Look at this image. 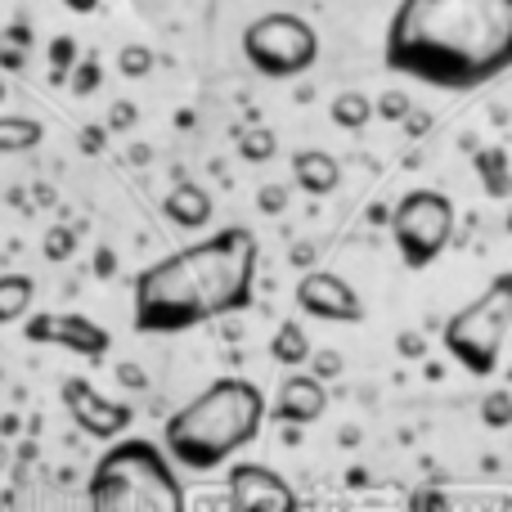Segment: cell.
<instances>
[{
    "label": "cell",
    "instance_id": "obj_1",
    "mask_svg": "<svg viewBox=\"0 0 512 512\" xmlns=\"http://www.w3.org/2000/svg\"><path fill=\"white\" fill-rule=\"evenodd\" d=\"M382 63L450 95L490 86L512 68V0H400Z\"/></svg>",
    "mask_w": 512,
    "mask_h": 512
},
{
    "label": "cell",
    "instance_id": "obj_2",
    "mask_svg": "<svg viewBox=\"0 0 512 512\" xmlns=\"http://www.w3.org/2000/svg\"><path fill=\"white\" fill-rule=\"evenodd\" d=\"M256 234L243 225L162 256L135 279V333H189L252 306Z\"/></svg>",
    "mask_w": 512,
    "mask_h": 512
},
{
    "label": "cell",
    "instance_id": "obj_3",
    "mask_svg": "<svg viewBox=\"0 0 512 512\" xmlns=\"http://www.w3.org/2000/svg\"><path fill=\"white\" fill-rule=\"evenodd\" d=\"M270 405L248 378H216L162 427V450L185 472H212L261 436Z\"/></svg>",
    "mask_w": 512,
    "mask_h": 512
},
{
    "label": "cell",
    "instance_id": "obj_4",
    "mask_svg": "<svg viewBox=\"0 0 512 512\" xmlns=\"http://www.w3.org/2000/svg\"><path fill=\"white\" fill-rule=\"evenodd\" d=\"M90 512H185V486L162 445L144 436H117L99 454L86 486Z\"/></svg>",
    "mask_w": 512,
    "mask_h": 512
},
{
    "label": "cell",
    "instance_id": "obj_5",
    "mask_svg": "<svg viewBox=\"0 0 512 512\" xmlns=\"http://www.w3.org/2000/svg\"><path fill=\"white\" fill-rule=\"evenodd\" d=\"M508 328H512V270L495 274L468 306L445 319L441 342L472 378H490L499 369V351H504Z\"/></svg>",
    "mask_w": 512,
    "mask_h": 512
},
{
    "label": "cell",
    "instance_id": "obj_6",
    "mask_svg": "<svg viewBox=\"0 0 512 512\" xmlns=\"http://www.w3.org/2000/svg\"><path fill=\"white\" fill-rule=\"evenodd\" d=\"M243 59L261 77L292 81L319 63V32L292 9H270L243 27Z\"/></svg>",
    "mask_w": 512,
    "mask_h": 512
},
{
    "label": "cell",
    "instance_id": "obj_7",
    "mask_svg": "<svg viewBox=\"0 0 512 512\" xmlns=\"http://www.w3.org/2000/svg\"><path fill=\"white\" fill-rule=\"evenodd\" d=\"M391 243L400 248L409 270H427L454 239V203L441 189H414L387 216Z\"/></svg>",
    "mask_w": 512,
    "mask_h": 512
},
{
    "label": "cell",
    "instance_id": "obj_8",
    "mask_svg": "<svg viewBox=\"0 0 512 512\" xmlns=\"http://www.w3.org/2000/svg\"><path fill=\"white\" fill-rule=\"evenodd\" d=\"M23 337L32 346H63V351L81 355V360H104L108 346H113L108 328H99L86 315H72V310H41V315L27 319Z\"/></svg>",
    "mask_w": 512,
    "mask_h": 512
},
{
    "label": "cell",
    "instance_id": "obj_9",
    "mask_svg": "<svg viewBox=\"0 0 512 512\" xmlns=\"http://www.w3.org/2000/svg\"><path fill=\"white\" fill-rule=\"evenodd\" d=\"M225 495H230V512H297V490L279 477L274 468L261 463H234L225 477Z\"/></svg>",
    "mask_w": 512,
    "mask_h": 512
},
{
    "label": "cell",
    "instance_id": "obj_10",
    "mask_svg": "<svg viewBox=\"0 0 512 512\" xmlns=\"http://www.w3.org/2000/svg\"><path fill=\"white\" fill-rule=\"evenodd\" d=\"M297 306L301 315L324 319V324H360L364 301L342 274L333 270H306L297 279Z\"/></svg>",
    "mask_w": 512,
    "mask_h": 512
},
{
    "label": "cell",
    "instance_id": "obj_11",
    "mask_svg": "<svg viewBox=\"0 0 512 512\" xmlns=\"http://www.w3.org/2000/svg\"><path fill=\"white\" fill-rule=\"evenodd\" d=\"M63 405H68L72 423H77L86 436H95V441H117V436L131 427V418H135L126 405H113V400L99 396L86 378L63 382Z\"/></svg>",
    "mask_w": 512,
    "mask_h": 512
},
{
    "label": "cell",
    "instance_id": "obj_12",
    "mask_svg": "<svg viewBox=\"0 0 512 512\" xmlns=\"http://www.w3.org/2000/svg\"><path fill=\"white\" fill-rule=\"evenodd\" d=\"M328 409V387L315 378V373H292V378H283L279 396H274V418H283V423H319Z\"/></svg>",
    "mask_w": 512,
    "mask_h": 512
},
{
    "label": "cell",
    "instance_id": "obj_13",
    "mask_svg": "<svg viewBox=\"0 0 512 512\" xmlns=\"http://www.w3.org/2000/svg\"><path fill=\"white\" fill-rule=\"evenodd\" d=\"M162 212H167L171 225H180V230H207L212 225V194H207L203 185H194V180H185V185H176L167 198H162Z\"/></svg>",
    "mask_w": 512,
    "mask_h": 512
},
{
    "label": "cell",
    "instance_id": "obj_14",
    "mask_svg": "<svg viewBox=\"0 0 512 512\" xmlns=\"http://www.w3.org/2000/svg\"><path fill=\"white\" fill-rule=\"evenodd\" d=\"M292 180H297V189L324 198L342 185V167H337V158L324 149H301V153H292Z\"/></svg>",
    "mask_w": 512,
    "mask_h": 512
},
{
    "label": "cell",
    "instance_id": "obj_15",
    "mask_svg": "<svg viewBox=\"0 0 512 512\" xmlns=\"http://www.w3.org/2000/svg\"><path fill=\"white\" fill-rule=\"evenodd\" d=\"M36 301V283L27 274H0V328L18 324Z\"/></svg>",
    "mask_w": 512,
    "mask_h": 512
},
{
    "label": "cell",
    "instance_id": "obj_16",
    "mask_svg": "<svg viewBox=\"0 0 512 512\" xmlns=\"http://www.w3.org/2000/svg\"><path fill=\"white\" fill-rule=\"evenodd\" d=\"M328 117H333V126H342V131H364V126L373 122V99L364 95V90H342V95H333V104H328Z\"/></svg>",
    "mask_w": 512,
    "mask_h": 512
},
{
    "label": "cell",
    "instance_id": "obj_17",
    "mask_svg": "<svg viewBox=\"0 0 512 512\" xmlns=\"http://www.w3.org/2000/svg\"><path fill=\"white\" fill-rule=\"evenodd\" d=\"M270 355L283 364V369H301V364H310V337L301 324H279L274 328V342H270Z\"/></svg>",
    "mask_w": 512,
    "mask_h": 512
},
{
    "label": "cell",
    "instance_id": "obj_18",
    "mask_svg": "<svg viewBox=\"0 0 512 512\" xmlns=\"http://www.w3.org/2000/svg\"><path fill=\"white\" fill-rule=\"evenodd\" d=\"M477 176H481V185H486L490 198H499V203L512 198V167H508L504 149H481L477 153Z\"/></svg>",
    "mask_w": 512,
    "mask_h": 512
},
{
    "label": "cell",
    "instance_id": "obj_19",
    "mask_svg": "<svg viewBox=\"0 0 512 512\" xmlns=\"http://www.w3.org/2000/svg\"><path fill=\"white\" fill-rule=\"evenodd\" d=\"M41 140H45V126L36 117H14V113L0 117V153H27Z\"/></svg>",
    "mask_w": 512,
    "mask_h": 512
},
{
    "label": "cell",
    "instance_id": "obj_20",
    "mask_svg": "<svg viewBox=\"0 0 512 512\" xmlns=\"http://www.w3.org/2000/svg\"><path fill=\"white\" fill-rule=\"evenodd\" d=\"M274 153H279V135L270 131V126H252V131H243L239 135V158L243 162H270Z\"/></svg>",
    "mask_w": 512,
    "mask_h": 512
},
{
    "label": "cell",
    "instance_id": "obj_21",
    "mask_svg": "<svg viewBox=\"0 0 512 512\" xmlns=\"http://www.w3.org/2000/svg\"><path fill=\"white\" fill-rule=\"evenodd\" d=\"M481 423L495 427V432H504V427L512 423V396H508V387L490 391V396L481 400Z\"/></svg>",
    "mask_w": 512,
    "mask_h": 512
},
{
    "label": "cell",
    "instance_id": "obj_22",
    "mask_svg": "<svg viewBox=\"0 0 512 512\" xmlns=\"http://www.w3.org/2000/svg\"><path fill=\"white\" fill-rule=\"evenodd\" d=\"M72 68H77V41H72V36H54L50 41V81H68Z\"/></svg>",
    "mask_w": 512,
    "mask_h": 512
},
{
    "label": "cell",
    "instance_id": "obj_23",
    "mask_svg": "<svg viewBox=\"0 0 512 512\" xmlns=\"http://www.w3.org/2000/svg\"><path fill=\"white\" fill-rule=\"evenodd\" d=\"M117 68H122V77H131V81L149 77V72H153V50H149V45H122Z\"/></svg>",
    "mask_w": 512,
    "mask_h": 512
},
{
    "label": "cell",
    "instance_id": "obj_24",
    "mask_svg": "<svg viewBox=\"0 0 512 512\" xmlns=\"http://www.w3.org/2000/svg\"><path fill=\"white\" fill-rule=\"evenodd\" d=\"M72 252H77V230H68V225H54V230L41 239L45 261H68Z\"/></svg>",
    "mask_w": 512,
    "mask_h": 512
},
{
    "label": "cell",
    "instance_id": "obj_25",
    "mask_svg": "<svg viewBox=\"0 0 512 512\" xmlns=\"http://www.w3.org/2000/svg\"><path fill=\"white\" fill-rule=\"evenodd\" d=\"M409 108H414V104H409V95H405V90H387V95L378 99V108H373V113H378V117H387V122H405V117H409Z\"/></svg>",
    "mask_w": 512,
    "mask_h": 512
},
{
    "label": "cell",
    "instance_id": "obj_26",
    "mask_svg": "<svg viewBox=\"0 0 512 512\" xmlns=\"http://www.w3.org/2000/svg\"><path fill=\"white\" fill-rule=\"evenodd\" d=\"M342 369H346V360L337 351H310V373H315L319 382H324V378H342Z\"/></svg>",
    "mask_w": 512,
    "mask_h": 512
},
{
    "label": "cell",
    "instance_id": "obj_27",
    "mask_svg": "<svg viewBox=\"0 0 512 512\" xmlns=\"http://www.w3.org/2000/svg\"><path fill=\"white\" fill-rule=\"evenodd\" d=\"M95 86H99V59H81L77 68H72V90H77V95H90Z\"/></svg>",
    "mask_w": 512,
    "mask_h": 512
},
{
    "label": "cell",
    "instance_id": "obj_28",
    "mask_svg": "<svg viewBox=\"0 0 512 512\" xmlns=\"http://www.w3.org/2000/svg\"><path fill=\"white\" fill-rule=\"evenodd\" d=\"M409 512H450V499H445L436 486H423L414 495V504H409Z\"/></svg>",
    "mask_w": 512,
    "mask_h": 512
},
{
    "label": "cell",
    "instance_id": "obj_29",
    "mask_svg": "<svg viewBox=\"0 0 512 512\" xmlns=\"http://www.w3.org/2000/svg\"><path fill=\"white\" fill-rule=\"evenodd\" d=\"M256 207H261L265 216H279L283 207H288V189H283V185H265L261 194H256Z\"/></svg>",
    "mask_w": 512,
    "mask_h": 512
},
{
    "label": "cell",
    "instance_id": "obj_30",
    "mask_svg": "<svg viewBox=\"0 0 512 512\" xmlns=\"http://www.w3.org/2000/svg\"><path fill=\"white\" fill-rule=\"evenodd\" d=\"M0 68H9V72L23 68V45H0Z\"/></svg>",
    "mask_w": 512,
    "mask_h": 512
},
{
    "label": "cell",
    "instance_id": "obj_31",
    "mask_svg": "<svg viewBox=\"0 0 512 512\" xmlns=\"http://www.w3.org/2000/svg\"><path fill=\"white\" fill-rule=\"evenodd\" d=\"M108 122H113V126H117V131H126V126H131V122H135V108H131V104H117V108H113V113H108Z\"/></svg>",
    "mask_w": 512,
    "mask_h": 512
},
{
    "label": "cell",
    "instance_id": "obj_32",
    "mask_svg": "<svg viewBox=\"0 0 512 512\" xmlns=\"http://www.w3.org/2000/svg\"><path fill=\"white\" fill-rule=\"evenodd\" d=\"M400 351H405V355H423V337L405 333V337H400Z\"/></svg>",
    "mask_w": 512,
    "mask_h": 512
},
{
    "label": "cell",
    "instance_id": "obj_33",
    "mask_svg": "<svg viewBox=\"0 0 512 512\" xmlns=\"http://www.w3.org/2000/svg\"><path fill=\"white\" fill-rule=\"evenodd\" d=\"M122 382L126 387H144V373L135 369V364H122Z\"/></svg>",
    "mask_w": 512,
    "mask_h": 512
},
{
    "label": "cell",
    "instance_id": "obj_34",
    "mask_svg": "<svg viewBox=\"0 0 512 512\" xmlns=\"http://www.w3.org/2000/svg\"><path fill=\"white\" fill-rule=\"evenodd\" d=\"M5 41H9V45H27L32 36H27V27H23V23H14V27L5 32Z\"/></svg>",
    "mask_w": 512,
    "mask_h": 512
},
{
    "label": "cell",
    "instance_id": "obj_35",
    "mask_svg": "<svg viewBox=\"0 0 512 512\" xmlns=\"http://www.w3.org/2000/svg\"><path fill=\"white\" fill-rule=\"evenodd\" d=\"M63 5H68L72 14H95V9H99V0H63Z\"/></svg>",
    "mask_w": 512,
    "mask_h": 512
},
{
    "label": "cell",
    "instance_id": "obj_36",
    "mask_svg": "<svg viewBox=\"0 0 512 512\" xmlns=\"http://www.w3.org/2000/svg\"><path fill=\"white\" fill-rule=\"evenodd\" d=\"M409 122V135H423L427 131V113H414V117H405Z\"/></svg>",
    "mask_w": 512,
    "mask_h": 512
},
{
    "label": "cell",
    "instance_id": "obj_37",
    "mask_svg": "<svg viewBox=\"0 0 512 512\" xmlns=\"http://www.w3.org/2000/svg\"><path fill=\"white\" fill-rule=\"evenodd\" d=\"M113 265H117V256H108V248L99 252V274H113Z\"/></svg>",
    "mask_w": 512,
    "mask_h": 512
},
{
    "label": "cell",
    "instance_id": "obj_38",
    "mask_svg": "<svg viewBox=\"0 0 512 512\" xmlns=\"http://www.w3.org/2000/svg\"><path fill=\"white\" fill-rule=\"evenodd\" d=\"M0 104H5V81H0Z\"/></svg>",
    "mask_w": 512,
    "mask_h": 512
},
{
    "label": "cell",
    "instance_id": "obj_39",
    "mask_svg": "<svg viewBox=\"0 0 512 512\" xmlns=\"http://www.w3.org/2000/svg\"><path fill=\"white\" fill-rule=\"evenodd\" d=\"M508 234H512V212H508Z\"/></svg>",
    "mask_w": 512,
    "mask_h": 512
},
{
    "label": "cell",
    "instance_id": "obj_40",
    "mask_svg": "<svg viewBox=\"0 0 512 512\" xmlns=\"http://www.w3.org/2000/svg\"><path fill=\"white\" fill-rule=\"evenodd\" d=\"M508 382H512V369H508Z\"/></svg>",
    "mask_w": 512,
    "mask_h": 512
}]
</instances>
